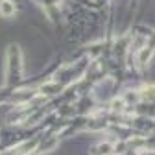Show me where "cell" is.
Segmentation results:
<instances>
[{
	"label": "cell",
	"mask_w": 155,
	"mask_h": 155,
	"mask_svg": "<svg viewBox=\"0 0 155 155\" xmlns=\"http://www.w3.org/2000/svg\"><path fill=\"white\" fill-rule=\"evenodd\" d=\"M13 13H15V4L11 2V0H2V2H0V15L11 17Z\"/></svg>",
	"instance_id": "1"
}]
</instances>
